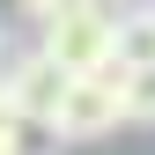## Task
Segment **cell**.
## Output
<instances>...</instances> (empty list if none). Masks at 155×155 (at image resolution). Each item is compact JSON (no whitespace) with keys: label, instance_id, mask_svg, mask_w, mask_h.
Instances as JSON below:
<instances>
[{"label":"cell","instance_id":"1","mask_svg":"<svg viewBox=\"0 0 155 155\" xmlns=\"http://www.w3.org/2000/svg\"><path fill=\"white\" fill-rule=\"evenodd\" d=\"M126 126V59H104L89 74H67V96L52 111V133L59 140H104V133Z\"/></svg>","mask_w":155,"mask_h":155},{"label":"cell","instance_id":"4","mask_svg":"<svg viewBox=\"0 0 155 155\" xmlns=\"http://www.w3.org/2000/svg\"><path fill=\"white\" fill-rule=\"evenodd\" d=\"M118 59L126 67L133 59H155V0H148V8H133V0L118 8Z\"/></svg>","mask_w":155,"mask_h":155},{"label":"cell","instance_id":"5","mask_svg":"<svg viewBox=\"0 0 155 155\" xmlns=\"http://www.w3.org/2000/svg\"><path fill=\"white\" fill-rule=\"evenodd\" d=\"M126 118L133 126H155V59H133L126 67Z\"/></svg>","mask_w":155,"mask_h":155},{"label":"cell","instance_id":"8","mask_svg":"<svg viewBox=\"0 0 155 155\" xmlns=\"http://www.w3.org/2000/svg\"><path fill=\"white\" fill-rule=\"evenodd\" d=\"M111 8H126V0H111Z\"/></svg>","mask_w":155,"mask_h":155},{"label":"cell","instance_id":"6","mask_svg":"<svg viewBox=\"0 0 155 155\" xmlns=\"http://www.w3.org/2000/svg\"><path fill=\"white\" fill-rule=\"evenodd\" d=\"M22 133H30V126L15 118L8 104H0V155H30V148H22Z\"/></svg>","mask_w":155,"mask_h":155},{"label":"cell","instance_id":"2","mask_svg":"<svg viewBox=\"0 0 155 155\" xmlns=\"http://www.w3.org/2000/svg\"><path fill=\"white\" fill-rule=\"evenodd\" d=\"M37 30H45L37 45H45L67 74H89V67L118 59V8H111V0H74V8H59Z\"/></svg>","mask_w":155,"mask_h":155},{"label":"cell","instance_id":"7","mask_svg":"<svg viewBox=\"0 0 155 155\" xmlns=\"http://www.w3.org/2000/svg\"><path fill=\"white\" fill-rule=\"evenodd\" d=\"M15 8H22L30 22H52V15H59V8H74V0H15Z\"/></svg>","mask_w":155,"mask_h":155},{"label":"cell","instance_id":"3","mask_svg":"<svg viewBox=\"0 0 155 155\" xmlns=\"http://www.w3.org/2000/svg\"><path fill=\"white\" fill-rule=\"evenodd\" d=\"M0 96H8V111H15L22 126H45V133H52V111H59V96H67V67L52 59L45 45H30L22 59H8Z\"/></svg>","mask_w":155,"mask_h":155}]
</instances>
